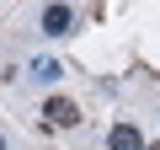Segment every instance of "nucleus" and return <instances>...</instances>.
<instances>
[{
    "mask_svg": "<svg viewBox=\"0 0 160 150\" xmlns=\"http://www.w3.org/2000/svg\"><path fill=\"white\" fill-rule=\"evenodd\" d=\"M32 75H38V81H53V75H59V64H48V59H38V64H32Z\"/></svg>",
    "mask_w": 160,
    "mask_h": 150,
    "instance_id": "4",
    "label": "nucleus"
},
{
    "mask_svg": "<svg viewBox=\"0 0 160 150\" xmlns=\"http://www.w3.org/2000/svg\"><path fill=\"white\" fill-rule=\"evenodd\" d=\"M107 150H144V134H139V123H112V134H107Z\"/></svg>",
    "mask_w": 160,
    "mask_h": 150,
    "instance_id": "3",
    "label": "nucleus"
},
{
    "mask_svg": "<svg viewBox=\"0 0 160 150\" xmlns=\"http://www.w3.org/2000/svg\"><path fill=\"white\" fill-rule=\"evenodd\" d=\"M69 22H75V11L64 6V0L43 6V32H48V38H64V32H69Z\"/></svg>",
    "mask_w": 160,
    "mask_h": 150,
    "instance_id": "2",
    "label": "nucleus"
},
{
    "mask_svg": "<svg viewBox=\"0 0 160 150\" xmlns=\"http://www.w3.org/2000/svg\"><path fill=\"white\" fill-rule=\"evenodd\" d=\"M144 150H160V145H144Z\"/></svg>",
    "mask_w": 160,
    "mask_h": 150,
    "instance_id": "5",
    "label": "nucleus"
},
{
    "mask_svg": "<svg viewBox=\"0 0 160 150\" xmlns=\"http://www.w3.org/2000/svg\"><path fill=\"white\" fill-rule=\"evenodd\" d=\"M43 123H48V129H80V107H75L69 97H48V102H43Z\"/></svg>",
    "mask_w": 160,
    "mask_h": 150,
    "instance_id": "1",
    "label": "nucleus"
},
{
    "mask_svg": "<svg viewBox=\"0 0 160 150\" xmlns=\"http://www.w3.org/2000/svg\"><path fill=\"white\" fill-rule=\"evenodd\" d=\"M0 150H6V139H0Z\"/></svg>",
    "mask_w": 160,
    "mask_h": 150,
    "instance_id": "6",
    "label": "nucleus"
}]
</instances>
